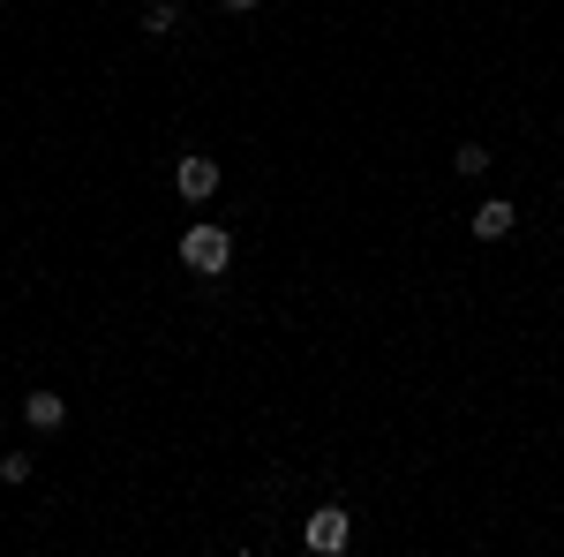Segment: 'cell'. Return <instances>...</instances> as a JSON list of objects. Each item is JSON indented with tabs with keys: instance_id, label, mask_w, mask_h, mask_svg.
I'll return each mask as SVG.
<instances>
[{
	"instance_id": "obj_1",
	"label": "cell",
	"mask_w": 564,
	"mask_h": 557,
	"mask_svg": "<svg viewBox=\"0 0 564 557\" xmlns=\"http://www.w3.org/2000/svg\"><path fill=\"white\" fill-rule=\"evenodd\" d=\"M181 264H188L196 279H226V264H234V234L212 226V218H204V226H188V234H181Z\"/></svg>"
},
{
	"instance_id": "obj_2",
	"label": "cell",
	"mask_w": 564,
	"mask_h": 557,
	"mask_svg": "<svg viewBox=\"0 0 564 557\" xmlns=\"http://www.w3.org/2000/svg\"><path fill=\"white\" fill-rule=\"evenodd\" d=\"M347 535H354L347 505H316V513L302 519V543H308L316 557H339V550H347Z\"/></svg>"
},
{
	"instance_id": "obj_3",
	"label": "cell",
	"mask_w": 564,
	"mask_h": 557,
	"mask_svg": "<svg viewBox=\"0 0 564 557\" xmlns=\"http://www.w3.org/2000/svg\"><path fill=\"white\" fill-rule=\"evenodd\" d=\"M174 189L188 196V204H212V196H218V159H204V151H181V159H174Z\"/></svg>"
},
{
	"instance_id": "obj_4",
	"label": "cell",
	"mask_w": 564,
	"mask_h": 557,
	"mask_svg": "<svg viewBox=\"0 0 564 557\" xmlns=\"http://www.w3.org/2000/svg\"><path fill=\"white\" fill-rule=\"evenodd\" d=\"M512 226H520V204H505V196L475 204V242H512Z\"/></svg>"
},
{
	"instance_id": "obj_5",
	"label": "cell",
	"mask_w": 564,
	"mask_h": 557,
	"mask_svg": "<svg viewBox=\"0 0 564 557\" xmlns=\"http://www.w3.org/2000/svg\"><path fill=\"white\" fill-rule=\"evenodd\" d=\"M23 422H31V429H39V437H53V429H61V422H68V399H61V392H31V399H23Z\"/></svg>"
},
{
	"instance_id": "obj_6",
	"label": "cell",
	"mask_w": 564,
	"mask_h": 557,
	"mask_svg": "<svg viewBox=\"0 0 564 557\" xmlns=\"http://www.w3.org/2000/svg\"><path fill=\"white\" fill-rule=\"evenodd\" d=\"M181 23H188V15H181V0H151V8H143V39H174Z\"/></svg>"
},
{
	"instance_id": "obj_7",
	"label": "cell",
	"mask_w": 564,
	"mask_h": 557,
	"mask_svg": "<svg viewBox=\"0 0 564 557\" xmlns=\"http://www.w3.org/2000/svg\"><path fill=\"white\" fill-rule=\"evenodd\" d=\"M31 474H39V460H31L23 444H8V452H0V482H8V490H23Z\"/></svg>"
},
{
	"instance_id": "obj_8",
	"label": "cell",
	"mask_w": 564,
	"mask_h": 557,
	"mask_svg": "<svg viewBox=\"0 0 564 557\" xmlns=\"http://www.w3.org/2000/svg\"><path fill=\"white\" fill-rule=\"evenodd\" d=\"M489 159H497L489 143H459V151H452V167L467 173V181H481V173H489Z\"/></svg>"
},
{
	"instance_id": "obj_9",
	"label": "cell",
	"mask_w": 564,
	"mask_h": 557,
	"mask_svg": "<svg viewBox=\"0 0 564 557\" xmlns=\"http://www.w3.org/2000/svg\"><path fill=\"white\" fill-rule=\"evenodd\" d=\"M218 8H226V15H249V8H263V0H218Z\"/></svg>"
}]
</instances>
